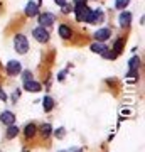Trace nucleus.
<instances>
[{
	"mask_svg": "<svg viewBox=\"0 0 145 152\" xmlns=\"http://www.w3.org/2000/svg\"><path fill=\"white\" fill-rule=\"evenodd\" d=\"M19 127H15V125H9V129H7V132H5V137L10 140V139H14V137H17L19 135Z\"/></svg>",
	"mask_w": 145,
	"mask_h": 152,
	"instance_id": "13",
	"label": "nucleus"
},
{
	"mask_svg": "<svg viewBox=\"0 0 145 152\" xmlns=\"http://www.w3.org/2000/svg\"><path fill=\"white\" fill-rule=\"evenodd\" d=\"M123 44H125L123 39H117V41H115V44H113V49H111V51H113L117 56H118L120 53L123 51Z\"/></svg>",
	"mask_w": 145,
	"mask_h": 152,
	"instance_id": "17",
	"label": "nucleus"
},
{
	"mask_svg": "<svg viewBox=\"0 0 145 152\" xmlns=\"http://www.w3.org/2000/svg\"><path fill=\"white\" fill-rule=\"evenodd\" d=\"M22 80H24V83L31 81V80H32V73H31V71H22Z\"/></svg>",
	"mask_w": 145,
	"mask_h": 152,
	"instance_id": "20",
	"label": "nucleus"
},
{
	"mask_svg": "<svg viewBox=\"0 0 145 152\" xmlns=\"http://www.w3.org/2000/svg\"><path fill=\"white\" fill-rule=\"evenodd\" d=\"M54 2H56L58 5H61V7H63V5H64V4H66V0H54Z\"/></svg>",
	"mask_w": 145,
	"mask_h": 152,
	"instance_id": "26",
	"label": "nucleus"
},
{
	"mask_svg": "<svg viewBox=\"0 0 145 152\" xmlns=\"http://www.w3.org/2000/svg\"><path fill=\"white\" fill-rule=\"evenodd\" d=\"M24 88H26L27 91H31V93H37V91H41V90H42L41 83L34 81V80H31V81H26V83H24Z\"/></svg>",
	"mask_w": 145,
	"mask_h": 152,
	"instance_id": "7",
	"label": "nucleus"
},
{
	"mask_svg": "<svg viewBox=\"0 0 145 152\" xmlns=\"http://www.w3.org/2000/svg\"><path fill=\"white\" fill-rule=\"evenodd\" d=\"M69 12H73V5L64 4V5H63V14H69Z\"/></svg>",
	"mask_w": 145,
	"mask_h": 152,
	"instance_id": "21",
	"label": "nucleus"
},
{
	"mask_svg": "<svg viewBox=\"0 0 145 152\" xmlns=\"http://www.w3.org/2000/svg\"><path fill=\"white\" fill-rule=\"evenodd\" d=\"M90 49H91L93 53H96V54H101L103 51L106 49V46H105L103 42H98V41H96V42H93L91 46H90Z\"/></svg>",
	"mask_w": 145,
	"mask_h": 152,
	"instance_id": "16",
	"label": "nucleus"
},
{
	"mask_svg": "<svg viewBox=\"0 0 145 152\" xmlns=\"http://www.w3.org/2000/svg\"><path fill=\"white\" fill-rule=\"evenodd\" d=\"M111 36V31L108 27H105V29H98L96 32H95V39H96L98 42H105L108 37Z\"/></svg>",
	"mask_w": 145,
	"mask_h": 152,
	"instance_id": "5",
	"label": "nucleus"
},
{
	"mask_svg": "<svg viewBox=\"0 0 145 152\" xmlns=\"http://www.w3.org/2000/svg\"><path fill=\"white\" fill-rule=\"evenodd\" d=\"M36 134H37V127H36L34 124H27L26 129H24V135H26V139H34Z\"/></svg>",
	"mask_w": 145,
	"mask_h": 152,
	"instance_id": "11",
	"label": "nucleus"
},
{
	"mask_svg": "<svg viewBox=\"0 0 145 152\" xmlns=\"http://www.w3.org/2000/svg\"><path fill=\"white\" fill-rule=\"evenodd\" d=\"M32 36H34V39L37 41V42H49V32H47V29L46 27H36L32 31Z\"/></svg>",
	"mask_w": 145,
	"mask_h": 152,
	"instance_id": "2",
	"label": "nucleus"
},
{
	"mask_svg": "<svg viewBox=\"0 0 145 152\" xmlns=\"http://www.w3.org/2000/svg\"><path fill=\"white\" fill-rule=\"evenodd\" d=\"M128 4H130V0H115V7H117L118 10H123Z\"/></svg>",
	"mask_w": 145,
	"mask_h": 152,
	"instance_id": "19",
	"label": "nucleus"
},
{
	"mask_svg": "<svg viewBox=\"0 0 145 152\" xmlns=\"http://www.w3.org/2000/svg\"><path fill=\"white\" fill-rule=\"evenodd\" d=\"M86 2H88V0H73V5H86Z\"/></svg>",
	"mask_w": 145,
	"mask_h": 152,
	"instance_id": "23",
	"label": "nucleus"
},
{
	"mask_svg": "<svg viewBox=\"0 0 145 152\" xmlns=\"http://www.w3.org/2000/svg\"><path fill=\"white\" fill-rule=\"evenodd\" d=\"M24 152H29V151H24Z\"/></svg>",
	"mask_w": 145,
	"mask_h": 152,
	"instance_id": "28",
	"label": "nucleus"
},
{
	"mask_svg": "<svg viewBox=\"0 0 145 152\" xmlns=\"http://www.w3.org/2000/svg\"><path fill=\"white\" fill-rule=\"evenodd\" d=\"M138 66H140V58L138 56H133V58L130 59V63H128L130 71H138Z\"/></svg>",
	"mask_w": 145,
	"mask_h": 152,
	"instance_id": "18",
	"label": "nucleus"
},
{
	"mask_svg": "<svg viewBox=\"0 0 145 152\" xmlns=\"http://www.w3.org/2000/svg\"><path fill=\"white\" fill-rule=\"evenodd\" d=\"M0 122L4 125H14L15 124V115L12 113V112H2V115H0Z\"/></svg>",
	"mask_w": 145,
	"mask_h": 152,
	"instance_id": "6",
	"label": "nucleus"
},
{
	"mask_svg": "<svg viewBox=\"0 0 145 152\" xmlns=\"http://www.w3.org/2000/svg\"><path fill=\"white\" fill-rule=\"evenodd\" d=\"M26 15L27 17H36L39 14V5L37 4H34V2H29V4H27L26 5Z\"/></svg>",
	"mask_w": 145,
	"mask_h": 152,
	"instance_id": "8",
	"label": "nucleus"
},
{
	"mask_svg": "<svg viewBox=\"0 0 145 152\" xmlns=\"http://www.w3.org/2000/svg\"><path fill=\"white\" fill-rule=\"evenodd\" d=\"M54 135L58 137V139H63V137H64V129H58V130H54Z\"/></svg>",
	"mask_w": 145,
	"mask_h": 152,
	"instance_id": "22",
	"label": "nucleus"
},
{
	"mask_svg": "<svg viewBox=\"0 0 145 152\" xmlns=\"http://www.w3.org/2000/svg\"><path fill=\"white\" fill-rule=\"evenodd\" d=\"M42 108H44V112H51V110L54 108V100L51 96H44V100H42Z\"/></svg>",
	"mask_w": 145,
	"mask_h": 152,
	"instance_id": "15",
	"label": "nucleus"
},
{
	"mask_svg": "<svg viewBox=\"0 0 145 152\" xmlns=\"http://www.w3.org/2000/svg\"><path fill=\"white\" fill-rule=\"evenodd\" d=\"M118 20H120V26L122 27H128L130 22H132V14L130 12H122L118 17Z\"/></svg>",
	"mask_w": 145,
	"mask_h": 152,
	"instance_id": "12",
	"label": "nucleus"
},
{
	"mask_svg": "<svg viewBox=\"0 0 145 152\" xmlns=\"http://www.w3.org/2000/svg\"><path fill=\"white\" fill-rule=\"evenodd\" d=\"M22 73V64L19 61H9L7 63V75L9 76H17Z\"/></svg>",
	"mask_w": 145,
	"mask_h": 152,
	"instance_id": "3",
	"label": "nucleus"
},
{
	"mask_svg": "<svg viewBox=\"0 0 145 152\" xmlns=\"http://www.w3.org/2000/svg\"><path fill=\"white\" fill-rule=\"evenodd\" d=\"M0 100H2V102H5L7 100V93L4 91V88L0 86Z\"/></svg>",
	"mask_w": 145,
	"mask_h": 152,
	"instance_id": "24",
	"label": "nucleus"
},
{
	"mask_svg": "<svg viewBox=\"0 0 145 152\" xmlns=\"http://www.w3.org/2000/svg\"><path fill=\"white\" fill-rule=\"evenodd\" d=\"M39 22H41V27H49L56 22V15L54 14H49V12H44L39 15Z\"/></svg>",
	"mask_w": 145,
	"mask_h": 152,
	"instance_id": "4",
	"label": "nucleus"
},
{
	"mask_svg": "<svg viewBox=\"0 0 145 152\" xmlns=\"http://www.w3.org/2000/svg\"><path fill=\"white\" fill-rule=\"evenodd\" d=\"M37 134L46 140V139H49V135L52 134V127H51L49 124H44V125H41V127L37 129Z\"/></svg>",
	"mask_w": 145,
	"mask_h": 152,
	"instance_id": "9",
	"label": "nucleus"
},
{
	"mask_svg": "<svg viewBox=\"0 0 145 152\" xmlns=\"http://www.w3.org/2000/svg\"><path fill=\"white\" fill-rule=\"evenodd\" d=\"M101 20H103V12L101 10H93L90 24H101Z\"/></svg>",
	"mask_w": 145,
	"mask_h": 152,
	"instance_id": "14",
	"label": "nucleus"
},
{
	"mask_svg": "<svg viewBox=\"0 0 145 152\" xmlns=\"http://www.w3.org/2000/svg\"><path fill=\"white\" fill-rule=\"evenodd\" d=\"M59 36L68 41V39L73 37V29H71L69 26H66V24H61L59 26Z\"/></svg>",
	"mask_w": 145,
	"mask_h": 152,
	"instance_id": "10",
	"label": "nucleus"
},
{
	"mask_svg": "<svg viewBox=\"0 0 145 152\" xmlns=\"http://www.w3.org/2000/svg\"><path fill=\"white\" fill-rule=\"evenodd\" d=\"M41 2H42V0H37V5H39V4H41Z\"/></svg>",
	"mask_w": 145,
	"mask_h": 152,
	"instance_id": "27",
	"label": "nucleus"
},
{
	"mask_svg": "<svg viewBox=\"0 0 145 152\" xmlns=\"http://www.w3.org/2000/svg\"><path fill=\"white\" fill-rule=\"evenodd\" d=\"M14 48L19 54H26L29 51V42H27V37L24 34H15L14 37Z\"/></svg>",
	"mask_w": 145,
	"mask_h": 152,
	"instance_id": "1",
	"label": "nucleus"
},
{
	"mask_svg": "<svg viewBox=\"0 0 145 152\" xmlns=\"http://www.w3.org/2000/svg\"><path fill=\"white\" fill-rule=\"evenodd\" d=\"M59 152H81V149H66V151H59Z\"/></svg>",
	"mask_w": 145,
	"mask_h": 152,
	"instance_id": "25",
	"label": "nucleus"
}]
</instances>
